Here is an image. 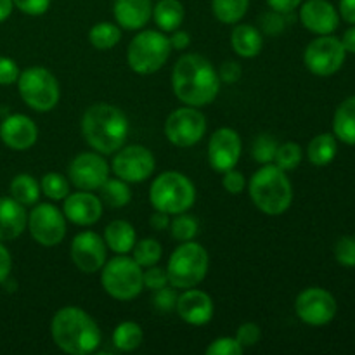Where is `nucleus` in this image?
<instances>
[{"instance_id": "nucleus-15", "label": "nucleus", "mask_w": 355, "mask_h": 355, "mask_svg": "<svg viewBox=\"0 0 355 355\" xmlns=\"http://www.w3.org/2000/svg\"><path fill=\"white\" fill-rule=\"evenodd\" d=\"M69 180L78 191H99L110 179V166L97 153H80L68 170Z\"/></svg>"}, {"instance_id": "nucleus-12", "label": "nucleus", "mask_w": 355, "mask_h": 355, "mask_svg": "<svg viewBox=\"0 0 355 355\" xmlns=\"http://www.w3.org/2000/svg\"><path fill=\"white\" fill-rule=\"evenodd\" d=\"M28 229L38 245L45 248L58 246L66 236L64 214L51 203L35 205L31 214L28 215Z\"/></svg>"}, {"instance_id": "nucleus-42", "label": "nucleus", "mask_w": 355, "mask_h": 355, "mask_svg": "<svg viewBox=\"0 0 355 355\" xmlns=\"http://www.w3.org/2000/svg\"><path fill=\"white\" fill-rule=\"evenodd\" d=\"M260 336H262V333H260L259 324H255V322H245V324L239 326L238 333H236V340H238L243 349L257 345Z\"/></svg>"}, {"instance_id": "nucleus-45", "label": "nucleus", "mask_w": 355, "mask_h": 355, "mask_svg": "<svg viewBox=\"0 0 355 355\" xmlns=\"http://www.w3.org/2000/svg\"><path fill=\"white\" fill-rule=\"evenodd\" d=\"M153 304H155L156 311L158 312H170L172 309H175L177 304V295L172 288H162V290H156L155 298H153Z\"/></svg>"}, {"instance_id": "nucleus-10", "label": "nucleus", "mask_w": 355, "mask_h": 355, "mask_svg": "<svg viewBox=\"0 0 355 355\" xmlns=\"http://www.w3.org/2000/svg\"><path fill=\"white\" fill-rule=\"evenodd\" d=\"M347 51L342 40L329 35H321L312 40L304 52V62L315 76H331L343 66Z\"/></svg>"}, {"instance_id": "nucleus-6", "label": "nucleus", "mask_w": 355, "mask_h": 355, "mask_svg": "<svg viewBox=\"0 0 355 355\" xmlns=\"http://www.w3.org/2000/svg\"><path fill=\"white\" fill-rule=\"evenodd\" d=\"M149 201L155 210L168 215L184 214L196 201V189L191 179L180 172H163L156 177L149 189Z\"/></svg>"}, {"instance_id": "nucleus-11", "label": "nucleus", "mask_w": 355, "mask_h": 355, "mask_svg": "<svg viewBox=\"0 0 355 355\" xmlns=\"http://www.w3.org/2000/svg\"><path fill=\"white\" fill-rule=\"evenodd\" d=\"M207 118L198 107L186 106L172 111L165 121V135L177 148H191L203 139Z\"/></svg>"}, {"instance_id": "nucleus-5", "label": "nucleus", "mask_w": 355, "mask_h": 355, "mask_svg": "<svg viewBox=\"0 0 355 355\" xmlns=\"http://www.w3.org/2000/svg\"><path fill=\"white\" fill-rule=\"evenodd\" d=\"M208 263V253L200 243L184 241L173 250L168 259V284L175 290H189L198 286L207 277Z\"/></svg>"}, {"instance_id": "nucleus-53", "label": "nucleus", "mask_w": 355, "mask_h": 355, "mask_svg": "<svg viewBox=\"0 0 355 355\" xmlns=\"http://www.w3.org/2000/svg\"><path fill=\"white\" fill-rule=\"evenodd\" d=\"M149 224H151V227L155 231H165L166 227H170L168 214H163V211L156 210V214L151 215V218H149Z\"/></svg>"}, {"instance_id": "nucleus-31", "label": "nucleus", "mask_w": 355, "mask_h": 355, "mask_svg": "<svg viewBox=\"0 0 355 355\" xmlns=\"http://www.w3.org/2000/svg\"><path fill=\"white\" fill-rule=\"evenodd\" d=\"M121 40V30L120 26L113 23H97L90 28L89 31V42L92 47L97 51H110V49L116 47L118 42Z\"/></svg>"}, {"instance_id": "nucleus-30", "label": "nucleus", "mask_w": 355, "mask_h": 355, "mask_svg": "<svg viewBox=\"0 0 355 355\" xmlns=\"http://www.w3.org/2000/svg\"><path fill=\"white\" fill-rule=\"evenodd\" d=\"M142 340H144V333L137 322H120L113 331V343L121 352H132V350L139 349Z\"/></svg>"}, {"instance_id": "nucleus-48", "label": "nucleus", "mask_w": 355, "mask_h": 355, "mask_svg": "<svg viewBox=\"0 0 355 355\" xmlns=\"http://www.w3.org/2000/svg\"><path fill=\"white\" fill-rule=\"evenodd\" d=\"M241 75H243L241 64L236 61H225L224 64L220 66V69H218V78H220V82H225V83L239 82Z\"/></svg>"}, {"instance_id": "nucleus-40", "label": "nucleus", "mask_w": 355, "mask_h": 355, "mask_svg": "<svg viewBox=\"0 0 355 355\" xmlns=\"http://www.w3.org/2000/svg\"><path fill=\"white\" fill-rule=\"evenodd\" d=\"M208 355H241L243 347L239 342L231 336H222V338L214 340L207 349Z\"/></svg>"}, {"instance_id": "nucleus-7", "label": "nucleus", "mask_w": 355, "mask_h": 355, "mask_svg": "<svg viewBox=\"0 0 355 355\" xmlns=\"http://www.w3.org/2000/svg\"><path fill=\"white\" fill-rule=\"evenodd\" d=\"M101 284L104 291L114 300H134L144 290L142 267L127 255H118L103 266Z\"/></svg>"}, {"instance_id": "nucleus-32", "label": "nucleus", "mask_w": 355, "mask_h": 355, "mask_svg": "<svg viewBox=\"0 0 355 355\" xmlns=\"http://www.w3.org/2000/svg\"><path fill=\"white\" fill-rule=\"evenodd\" d=\"M250 0H211L214 16L224 24H236L245 17Z\"/></svg>"}, {"instance_id": "nucleus-1", "label": "nucleus", "mask_w": 355, "mask_h": 355, "mask_svg": "<svg viewBox=\"0 0 355 355\" xmlns=\"http://www.w3.org/2000/svg\"><path fill=\"white\" fill-rule=\"evenodd\" d=\"M172 89L186 106L201 107L214 103L220 89L215 66L200 54H186L172 69Z\"/></svg>"}, {"instance_id": "nucleus-8", "label": "nucleus", "mask_w": 355, "mask_h": 355, "mask_svg": "<svg viewBox=\"0 0 355 355\" xmlns=\"http://www.w3.org/2000/svg\"><path fill=\"white\" fill-rule=\"evenodd\" d=\"M172 45L168 37L156 30L141 31L132 38L127 51V61L137 75H151L162 69L168 61Z\"/></svg>"}, {"instance_id": "nucleus-26", "label": "nucleus", "mask_w": 355, "mask_h": 355, "mask_svg": "<svg viewBox=\"0 0 355 355\" xmlns=\"http://www.w3.org/2000/svg\"><path fill=\"white\" fill-rule=\"evenodd\" d=\"M333 132L336 139L349 146H355V96L343 101L333 118Z\"/></svg>"}, {"instance_id": "nucleus-3", "label": "nucleus", "mask_w": 355, "mask_h": 355, "mask_svg": "<svg viewBox=\"0 0 355 355\" xmlns=\"http://www.w3.org/2000/svg\"><path fill=\"white\" fill-rule=\"evenodd\" d=\"M82 132L87 144L99 155H113L123 148L128 135L125 113L111 104L99 103L83 113Z\"/></svg>"}, {"instance_id": "nucleus-2", "label": "nucleus", "mask_w": 355, "mask_h": 355, "mask_svg": "<svg viewBox=\"0 0 355 355\" xmlns=\"http://www.w3.org/2000/svg\"><path fill=\"white\" fill-rule=\"evenodd\" d=\"M51 335L55 345L69 355L96 352L103 338L96 321L78 307L59 309L52 318Z\"/></svg>"}, {"instance_id": "nucleus-13", "label": "nucleus", "mask_w": 355, "mask_h": 355, "mask_svg": "<svg viewBox=\"0 0 355 355\" xmlns=\"http://www.w3.org/2000/svg\"><path fill=\"white\" fill-rule=\"evenodd\" d=\"M155 166V155L144 146L135 144L118 149L111 168L114 175L125 182H144L153 175Z\"/></svg>"}, {"instance_id": "nucleus-22", "label": "nucleus", "mask_w": 355, "mask_h": 355, "mask_svg": "<svg viewBox=\"0 0 355 355\" xmlns=\"http://www.w3.org/2000/svg\"><path fill=\"white\" fill-rule=\"evenodd\" d=\"M114 19L125 30H141L153 16L151 0H114Z\"/></svg>"}, {"instance_id": "nucleus-51", "label": "nucleus", "mask_w": 355, "mask_h": 355, "mask_svg": "<svg viewBox=\"0 0 355 355\" xmlns=\"http://www.w3.org/2000/svg\"><path fill=\"white\" fill-rule=\"evenodd\" d=\"M172 33H173L172 37L168 38L172 49H177V51H186V49L191 45L189 33H187V31H182V30H175V31H172Z\"/></svg>"}, {"instance_id": "nucleus-4", "label": "nucleus", "mask_w": 355, "mask_h": 355, "mask_svg": "<svg viewBox=\"0 0 355 355\" xmlns=\"http://www.w3.org/2000/svg\"><path fill=\"white\" fill-rule=\"evenodd\" d=\"M248 191L253 205L267 215L284 214L293 201V187L286 172L272 163L262 165L253 173Z\"/></svg>"}, {"instance_id": "nucleus-21", "label": "nucleus", "mask_w": 355, "mask_h": 355, "mask_svg": "<svg viewBox=\"0 0 355 355\" xmlns=\"http://www.w3.org/2000/svg\"><path fill=\"white\" fill-rule=\"evenodd\" d=\"M300 21L315 35H331L338 28L340 16L328 0H307L300 9Z\"/></svg>"}, {"instance_id": "nucleus-49", "label": "nucleus", "mask_w": 355, "mask_h": 355, "mask_svg": "<svg viewBox=\"0 0 355 355\" xmlns=\"http://www.w3.org/2000/svg\"><path fill=\"white\" fill-rule=\"evenodd\" d=\"M10 269H12V259H10V253L6 246L0 243V283L9 277Z\"/></svg>"}, {"instance_id": "nucleus-38", "label": "nucleus", "mask_w": 355, "mask_h": 355, "mask_svg": "<svg viewBox=\"0 0 355 355\" xmlns=\"http://www.w3.org/2000/svg\"><path fill=\"white\" fill-rule=\"evenodd\" d=\"M277 141L270 135L262 134L255 139L252 146V155L253 159L260 165H267V163H272L274 162V156H276L277 151Z\"/></svg>"}, {"instance_id": "nucleus-27", "label": "nucleus", "mask_w": 355, "mask_h": 355, "mask_svg": "<svg viewBox=\"0 0 355 355\" xmlns=\"http://www.w3.org/2000/svg\"><path fill=\"white\" fill-rule=\"evenodd\" d=\"M184 6L179 0H159L153 7V17L162 31H175L184 23Z\"/></svg>"}, {"instance_id": "nucleus-18", "label": "nucleus", "mask_w": 355, "mask_h": 355, "mask_svg": "<svg viewBox=\"0 0 355 355\" xmlns=\"http://www.w3.org/2000/svg\"><path fill=\"white\" fill-rule=\"evenodd\" d=\"M62 201H64L62 214L76 225L89 227L103 217V201L92 191H78V193L68 194Z\"/></svg>"}, {"instance_id": "nucleus-50", "label": "nucleus", "mask_w": 355, "mask_h": 355, "mask_svg": "<svg viewBox=\"0 0 355 355\" xmlns=\"http://www.w3.org/2000/svg\"><path fill=\"white\" fill-rule=\"evenodd\" d=\"M269 7L276 12L281 14H288V12H293L298 6L302 3V0H267Z\"/></svg>"}, {"instance_id": "nucleus-43", "label": "nucleus", "mask_w": 355, "mask_h": 355, "mask_svg": "<svg viewBox=\"0 0 355 355\" xmlns=\"http://www.w3.org/2000/svg\"><path fill=\"white\" fill-rule=\"evenodd\" d=\"M222 186L227 193L231 194H241L246 187V179L239 170H227L224 172V177H222Z\"/></svg>"}, {"instance_id": "nucleus-37", "label": "nucleus", "mask_w": 355, "mask_h": 355, "mask_svg": "<svg viewBox=\"0 0 355 355\" xmlns=\"http://www.w3.org/2000/svg\"><path fill=\"white\" fill-rule=\"evenodd\" d=\"M302 163V148L297 142H284L277 146L276 156H274V165L281 170H295Z\"/></svg>"}, {"instance_id": "nucleus-19", "label": "nucleus", "mask_w": 355, "mask_h": 355, "mask_svg": "<svg viewBox=\"0 0 355 355\" xmlns=\"http://www.w3.org/2000/svg\"><path fill=\"white\" fill-rule=\"evenodd\" d=\"M0 139L14 151H26L33 148L38 139V128L26 114H9L0 123Z\"/></svg>"}, {"instance_id": "nucleus-35", "label": "nucleus", "mask_w": 355, "mask_h": 355, "mask_svg": "<svg viewBox=\"0 0 355 355\" xmlns=\"http://www.w3.org/2000/svg\"><path fill=\"white\" fill-rule=\"evenodd\" d=\"M200 231V224L194 217L184 214H177V217L173 220H170V232H172V238L177 241H193L198 236Z\"/></svg>"}, {"instance_id": "nucleus-16", "label": "nucleus", "mask_w": 355, "mask_h": 355, "mask_svg": "<svg viewBox=\"0 0 355 355\" xmlns=\"http://www.w3.org/2000/svg\"><path fill=\"white\" fill-rule=\"evenodd\" d=\"M243 142L234 128L222 127L211 134L208 142V162L215 172H227L238 165Z\"/></svg>"}, {"instance_id": "nucleus-20", "label": "nucleus", "mask_w": 355, "mask_h": 355, "mask_svg": "<svg viewBox=\"0 0 355 355\" xmlns=\"http://www.w3.org/2000/svg\"><path fill=\"white\" fill-rule=\"evenodd\" d=\"M177 314L184 322L193 326H203L214 318V300L205 291L189 288L180 297H177Z\"/></svg>"}, {"instance_id": "nucleus-47", "label": "nucleus", "mask_w": 355, "mask_h": 355, "mask_svg": "<svg viewBox=\"0 0 355 355\" xmlns=\"http://www.w3.org/2000/svg\"><path fill=\"white\" fill-rule=\"evenodd\" d=\"M260 23H262V28L266 30V33L269 35H277L284 30V19L281 17V12H276V10H270V12L263 14Z\"/></svg>"}, {"instance_id": "nucleus-46", "label": "nucleus", "mask_w": 355, "mask_h": 355, "mask_svg": "<svg viewBox=\"0 0 355 355\" xmlns=\"http://www.w3.org/2000/svg\"><path fill=\"white\" fill-rule=\"evenodd\" d=\"M12 3L28 16H42L51 7V0H12Z\"/></svg>"}, {"instance_id": "nucleus-29", "label": "nucleus", "mask_w": 355, "mask_h": 355, "mask_svg": "<svg viewBox=\"0 0 355 355\" xmlns=\"http://www.w3.org/2000/svg\"><path fill=\"white\" fill-rule=\"evenodd\" d=\"M10 198L26 207H35L40 200V184L28 173H19L10 182Z\"/></svg>"}, {"instance_id": "nucleus-23", "label": "nucleus", "mask_w": 355, "mask_h": 355, "mask_svg": "<svg viewBox=\"0 0 355 355\" xmlns=\"http://www.w3.org/2000/svg\"><path fill=\"white\" fill-rule=\"evenodd\" d=\"M28 214L14 198H0V241H10L23 234Z\"/></svg>"}, {"instance_id": "nucleus-54", "label": "nucleus", "mask_w": 355, "mask_h": 355, "mask_svg": "<svg viewBox=\"0 0 355 355\" xmlns=\"http://www.w3.org/2000/svg\"><path fill=\"white\" fill-rule=\"evenodd\" d=\"M342 44H343V47H345L347 52L355 54V24L345 31V35H343V38H342Z\"/></svg>"}, {"instance_id": "nucleus-17", "label": "nucleus", "mask_w": 355, "mask_h": 355, "mask_svg": "<svg viewBox=\"0 0 355 355\" xmlns=\"http://www.w3.org/2000/svg\"><path fill=\"white\" fill-rule=\"evenodd\" d=\"M71 259L82 272H97L106 263V243L92 231L80 232L71 243Z\"/></svg>"}, {"instance_id": "nucleus-24", "label": "nucleus", "mask_w": 355, "mask_h": 355, "mask_svg": "<svg viewBox=\"0 0 355 355\" xmlns=\"http://www.w3.org/2000/svg\"><path fill=\"white\" fill-rule=\"evenodd\" d=\"M232 51L246 59L257 58L263 47V37L259 28L252 24H238L231 33Z\"/></svg>"}, {"instance_id": "nucleus-55", "label": "nucleus", "mask_w": 355, "mask_h": 355, "mask_svg": "<svg viewBox=\"0 0 355 355\" xmlns=\"http://www.w3.org/2000/svg\"><path fill=\"white\" fill-rule=\"evenodd\" d=\"M12 9H14L12 0H0V23H3V21L10 16Z\"/></svg>"}, {"instance_id": "nucleus-36", "label": "nucleus", "mask_w": 355, "mask_h": 355, "mask_svg": "<svg viewBox=\"0 0 355 355\" xmlns=\"http://www.w3.org/2000/svg\"><path fill=\"white\" fill-rule=\"evenodd\" d=\"M40 189L47 198L54 201H62L69 194V184L66 177L59 172H49L42 177Z\"/></svg>"}, {"instance_id": "nucleus-52", "label": "nucleus", "mask_w": 355, "mask_h": 355, "mask_svg": "<svg viewBox=\"0 0 355 355\" xmlns=\"http://www.w3.org/2000/svg\"><path fill=\"white\" fill-rule=\"evenodd\" d=\"M340 14L347 23L355 24V0H340Z\"/></svg>"}, {"instance_id": "nucleus-25", "label": "nucleus", "mask_w": 355, "mask_h": 355, "mask_svg": "<svg viewBox=\"0 0 355 355\" xmlns=\"http://www.w3.org/2000/svg\"><path fill=\"white\" fill-rule=\"evenodd\" d=\"M104 243L111 252L127 255L132 252L135 241V229L127 220H113L104 229Z\"/></svg>"}, {"instance_id": "nucleus-44", "label": "nucleus", "mask_w": 355, "mask_h": 355, "mask_svg": "<svg viewBox=\"0 0 355 355\" xmlns=\"http://www.w3.org/2000/svg\"><path fill=\"white\" fill-rule=\"evenodd\" d=\"M19 68L16 61L10 58L0 55V85H12L19 78Z\"/></svg>"}, {"instance_id": "nucleus-28", "label": "nucleus", "mask_w": 355, "mask_h": 355, "mask_svg": "<svg viewBox=\"0 0 355 355\" xmlns=\"http://www.w3.org/2000/svg\"><path fill=\"white\" fill-rule=\"evenodd\" d=\"M338 153L335 135L331 134H319L311 141L307 148L309 162L315 166H326L335 159Z\"/></svg>"}, {"instance_id": "nucleus-34", "label": "nucleus", "mask_w": 355, "mask_h": 355, "mask_svg": "<svg viewBox=\"0 0 355 355\" xmlns=\"http://www.w3.org/2000/svg\"><path fill=\"white\" fill-rule=\"evenodd\" d=\"M132 252H134V257H132V259H134L141 267L156 266V263L162 260L163 255L162 245H159V241H156V239L153 238H146L141 239L139 243H135Z\"/></svg>"}, {"instance_id": "nucleus-41", "label": "nucleus", "mask_w": 355, "mask_h": 355, "mask_svg": "<svg viewBox=\"0 0 355 355\" xmlns=\"http://www.w3.org/2000/svg\"><path fill=\"white\" fill-rule=\"evenodd\" d=\"M142 281H144V288L148 290H162L168 284V276H166V269H162V267H146V270L142 272Z\"/></svg>"}, {"instance_id": "nucleus-9", "label": "nucleus", "mask_w": 355, "mask_h": 355, "mask_svg": "<svg viewBox=\"0 0 355 355\" xmlns=\"http://www.w3.org/2000/svg\"><path fill=\"white\" fill-rule=\"evenodd\" d=\"M17 89H19L21 99L31 110L40 111V113L54 110L59 103V96H61L55 76L42 66H33V68H28L19 73Z\"/></svg>"}, {"instance_id": "nucleus-14", "label": "nucleus", "mask_w": 355, "mask_h": 355, "mask_svg": "<svg viewBox=\"0 0 355 355\" xmlns=\"http://www.w3.org/2000/svg\"><path fill=\"white\" fill-rule=\"evenodd\" d=\"M297 315L309 326H326L335 319L336 300L329 291L322 288H307L295 302Z\"/></svg>"}, {"instance_id": "nucleus-39", "label": "nucleus", "mask_w": 355, "mask_h": 355, "mask_svg": "<svg viewBox=\"0 0 355 355\" xmlns=\"http://www.w3.org/2000/svg\"><path fill=\"white\" fill-rule=\"evenodd\" d=\"M335 259L343 267H355V238L343 236L336 241Z\"/></svg>"}, {"instance_id": "nucleus-33", "label": "nucleus", "mask_w": 355, "mask_h": 355, "mask_svg": "<svg viewBox=\"0 0 355 355\" xmlns=\"http://www.w3.org/2000/svg\"><path fill=\"white\" fill-rule=\"evenodd\" d=\"M101 201L113 208H123L130 203L132 191L128 182L121 179H107L101 186Z\"/></svg>"}]
</instances>
